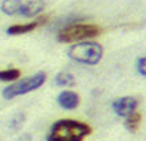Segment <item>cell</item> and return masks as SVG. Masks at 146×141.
Returning a JSON list of instances; mask_svg holds the SVG:
<instances>
[{"instance_id": "obj_2", "label": "cell", "mask_w": 146, "mask_h": 141, "mask_svg": "<svg viewBox=\"0 0 146 141\" xmlns=\"http://www.w3.org/2000/svg\"><path fill=\"white\" fill-rule=\"evenodd\" d=\"M68 57L83 65H97L104 57V47L97 41H77L66 51Z\"/></svg>"}, {"instance_id": "obj_11", "label": "cell", "mask_w": 146, "mask_h": 141, "mask_svg": "<svg viewBox=\"0 0 146 141\" xmlns=\"http://www.w3.org/2000/svg\"><path fill=\"white\" fill-rule=\"evenodd\" d=\"M21 71L17 68H10V69H3L0 71V82H14L19 79Z\"/></svg>"}, {"instance_id": "obj_9", "label": "cell", "mask_w": 146, "mask_h": 141, "mask_svg": "<svg viewBox=\"0 0 146 141\" xmlns=\"http://www.w3.org/2000/svg\"><path fill=\"white\" fill-rule=\"evenodd\" d=\"M54 82H55V84L59 86V87H73V86L76 84V79H74V76H73L70 72L62 71V72L57 74Z\"/></svg>"}, {"instance_id": "obj_3", "label": "cell", "mask_w": 146, "mask_h": 141, "mask_svg": "<svg viewBox=\"0 0 146 141\" xmlns=\"http://www.w3.org/2000/svg\"><path fill=\"white\" fill-rule=\"evenodd\" d=\"M0 10L6 15L33 18L44 10V0H3Z\"/></svg>"}, {"instance_id": "obj_5", "label": "cell", "mask_w": 146, "mask_h": 141, "mask_svg": "<svg viewBox=\"0 0 146 141\" xmlns=\"http://www.w3.org/2000/svg\"><path fill=\"white\" fill-rule=\"evenodd\" d=\"M47 80V75L46 72H36L32 76L24 78L18 82H14L13 84L7 86L3 90V98L6 100H13L18 97V96H25L31 91H35L40 89L41 86Z\"/></svg>"}, {"instance_id": "obj_4", "label": "cell", "mask_w": 146, "mask_h": 141, "mask_svg": "<svg viewBox=\"0 0 146 141\" xmlns=\"http://www.w3.org/2000/svg\"><path fill=\"white\" fill-rule=\"evenodd\" d=\"M101 33V28L94 24H70L64 26L58 32V41L61 43H77L95 37Z\"/></svg>"}, {"instance_id": "obj_12", "label": "cell", "mask_w": 146, "mask_h": 141, "mask_svg": "<svg viewBox=\"0 0 146 141\" xmlns=\"http://www.w3.org/2000/svg\"><path fill=\"white\" fill-rule=\"evenodd\" d=\"M146 58L145 57H139L138 61H137V71H138V74L142 76V78H145L146 76Z\"/></svg>"}, {"instance_id": "obj_7", "label": "cell", "mask_w": 146, "mask_h": 141, "mask_svg": "<svg viewBox=\"0 0 146 141\" xmlns=\"http://www.w3.org/2000/svg\"><path fill=\"white\" fill-rule=\"evenodd\" d=\"M57 102L62 109L73 111V109H76V108L80 105V97H79V94H77L76 91L64 90L58 94Z\"/></svg>"}, {"instance_id": "obj_10", "label": "cell", "mask_w": 146, "mask_h": 141, "mask_svg": "<svg viewBox=\"0 0 146 141\" xmlns=\"http://www.w3.org/2000/svg\"><path fill=\"white\" fill-rule=\"evenodd\" d=\"M141 120H142V115L135 111V112H132V114H130L128 116L124 118V126H125V129L128 132L135 133L138 130L139 124H141Z\"/></svg>"}, {"instance_id": "obj_6", "label": "cell", "mask_w": 146, "mask_h": 141, "mask_svg": "<svg viewBox=\"0 0 146 141\" xmlns=\"http://www.w3.org/2000/svg\"><path fill=\"white\" fill-rule=\"evenodd\" d=\"M138 108V100L135 97H131V96H124L120 98L114 100L112 102V109L117 116H121L125 118L130 114L135 112Z\"/></svg>"}, {"instance_id": "obj_1", "label": "cell", "mask_w": 146, "mask_h": 141, "mask_svg": "<svg viewBox=\"0 0 146 141\" xmlns=\"http://www.w3.org/2000/svg\"><path fill=\"white\" fill-rule=\"evenodd\" d=\"M92 129L87 123L74 119H59L51 126L47 141H83Z\"/></svg>"}, {"instance_id": "obj_8", "label": "cell", "mask_w": 146, "mask_h": 141, "mask_svg": "<svg viewBox=\"0 0 146 141\" xmlns=\"http://www.w3.org/2000/svg\"><path fill=\"white\" fill-rule=\"evenodd\" d=\"M39 25V21H33V22H29V24H15L11 25L6 29V33L10 35V36H19V35H26V33L32 32L37 28Z\"/></svg>"}]
</instances>
